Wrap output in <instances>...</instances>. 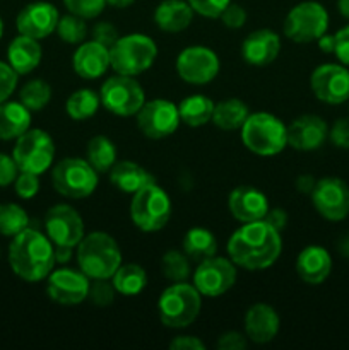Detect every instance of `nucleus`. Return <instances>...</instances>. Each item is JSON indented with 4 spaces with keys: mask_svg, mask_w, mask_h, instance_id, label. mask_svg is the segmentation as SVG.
<instances>
[{
    "mask_svg": "<svg viewBox=\"0 0 349 350\" xmlns=\"http://www.w3.org/2000/svg\"><path fill=\"white\" fill-rule=\"evenodd\" d=\"M51 85L48 84L43 79H31L26 84L21 88L19 91V101L33 111H41L48 106V103L51 101Z\"/></svg>",
    "mask_w": 349,
    "mask_h": 350,
    "instance_id": "obj_36",
    "label": "nucleus"
},
{
    "mask_svg": "<svg viewBox=\"0 0 349 350\" xmlns=\"http://www.w3.org/2000/svg\"><path fill=\"white\" fill-rule=\"evenodd\" d=\"M171 211L170 195L156 185V181L135 191L130 200V219L139 231L147 234L166 228Z\"/></svg>",
    "mask_w": 349,
    "mask_h": 350,
    "instance_id": "obj_7",
    "label": "nucleus"
},
{
    "mask_svg": "<svg viewBox=\"0 0 349 350\" xmlns=\"http://www.w3.org/2000/svg\"><path fill=\"white\" fill-rule=\"evenodd\" d=\"M195 14L207 19H219L222 10L231 3V0H187Z\"/></svg>",
    "mask_w": 349,
    "mask_h": 350,
    "instance_id": "obj_43",
    "label": "nucleus"
},
{
    "mask_svg": "<svg viewBox=\"0 0 349 350\" xmlns=\"http://www.w3.org/2000/svg\"><path fill=\"white\" fill-rule=\"evenodd\" d=\"M315 183H317V180H315L311 174H300V176L296 178V181H294L296 190L303 195H310L311 191H313Z\"/></svg>",
    "mask_w": 349,
    "mask_h": 350,
    "instance_id": "obj_53",
    "label": "nucleus"
},
{
    "mask_svg": "<svg viewBox=\"0 0 349 350\" xmlns=\"http://www.w3.org/2000/svg\"><path fill=\"white\" fill-rule=\"evenodd\" d=\"M12 157L19 171L41 176L55 161V142L50 133L41 129H29L16 139Z\"/></svg>",
    "mask_w": 349,
    "mask_h": 350,
    "instance_id": "obj_9",
    "label": "nucleus"
},
{
    "mask_svg": "<svg viewBox=\"0 0 349 350\" xmlns=\"http://www.w3.org/2000/svg\"><path fill=\"white\" fill-rule=\"evenodd\" d=\"M118 38V31H116V27L113 26L112 23H108V21H101V23L94 24V27H92V40L105 44V46L108 48H112L113 43H115Z\"/></svg>",
    "mask_w": 349,
    "mask_h": 350,
    "instance_id": "obj_47",
    "label": "nucleus"
},
{
    "mask_svg": "<svg viewBox=\"0 0 349 350\" xmlns=\"http://www.w3.org/2000/svg\"><path fill=\"white\" fill-rule=\"evenodd\" d=\"M335 44H334V55L342 65L349 67V24L334 33Z\"/></svg>",
    "mask_w": 349,
    "mask_h": 350,
    "instance_id": "obj_50",
    "label": "nucleus"
},
{
    "mask_svg": "<svg viewBox=\"0 0 349 350\" xmlns=\"http://www.w3.org/2000/svg\"><path fill=\"white\" fill-rule=\"evenodd\" d=\"M250 109L245 101L238 98H228L222 101L216 103L214 113H212L211 122L218 126L219 130L224 132H235L240 130L248 118Z\"/></svg>",
    "mask_w": 349,
    "mask_h": 350,
    "instance_id": "obj_30",
    "label": "nucleus"
},
{
    "mask_svg": "<svg viewBox=\"0 0 349 350\" xmlns=\"http://www.w3.org/2000/svg\"><path fill=\"white\" fill-rule=\"evenodd\" d=\"M135 120L140 133L151 140H161L173 135L181 123L178 105L163 98L144 103L142 108L137 111Z\"/></svg>",
    "mask_w": 349,
    "mask_h": 350,
    "instance_id": "obj_13",
    "label": "nucleus"
},
{
    "mask_svg": "<svg viewBox=\"0 0 349 350\" xmlns=\"http://www.w3.org/2000/svg\"><path fill=\"white\" fill-rule=\"evenodd\" d=\"M281 53V36L272 29L252 31L242 43V57L252 67H267Z\"/></svg>",
    "mask_w": 349,
    "mask_h": 350,
    "instance_id": "obj_24",
    "label": "nucleus"
},
{
    "mask_svg": "<svg viewBox=\"0 0 349 350\" xmlns=\"http://www.w3.org/2000/svg\"><path fill=\"white\" fill-rule=\"evenodd\" d=\"M194 16L187 0H163L154 10V24L164 33H181L190 26Z\"/></svg>",
    "mask_w": 349,
    "mask_h": 350,
    "instance_id": "obj_27",
    "label": "nucleus"
},
{
    "mask_svg": "<svg viewBox=\"0 0 349 350\" xmlns=\"http://www.w3.org/2000/svg\"><path fill=\"white\" fill-rule=\"evenodd\" d=\"M99 98H101V106H105L112 115L129 118L135 116L137 111L142 108L146 103V92L135 77L116 74L103 82Z\"/></svg>",
    "mask_w": 349,
    "mask_h": 350,
    "instance_id": "obj_11",
    "label": "nucleus"
},
{
    "mask_svg": "<svg viewBox=\"0 0 349 350\" xmlns=\"http://www.w3.org/2000/svg\"><path fill=\"white\" fill-rule=\"evenodd\" d=\"M116 289L112 279H91L88 291V299L91 304L98 308H106L115 301Z\"/></svg>",
    "mask_w": 349,
    "mask_h": 350,
    "instance_id": "obj_40",
    "label": "nucleus"
},
{
    "mask_svg": "<svg viewBox=\"0 0 349 350\" xmlns=\"http://www.w3.org/2000/svg\"><path fill=\"white\" fill-rule=\"evenodd\" d=\"M177 74L190 85H205L214 81L221 68V62L214 50L204 44L183 48L177 57Z\"/></svg>",
    "mask_w": 349,
    "mask_h": 350,
    "instance_id": "obj_14",
    "label": "nucleus"
},
{
    "mask_svg": "<svg viewBox=\"0 0 349 350\" xmlns=\"http://www.w3.org/2000/svg\"><path fill=\"white\" fill-rule=\"evenodd\" d=\"M86 159L88 163L101 173H109L115 163L118 161V152L112 140L106 135H94L89 139L88 146H86Z\"/></svg>",
    "mask_w": 349,
    "mask_h": 350,
    "instance_id": "obj_34",
    "label": "nucleus"
},
{
    "mask_svg": "<svg viewBox=\"0 0 349 350\" xmlns=\"http://www.w3.org/2000/svg\"><path fill=\"white\" fill-rule=\"evenodd\" d=\"M7 258L12 272L24 282H41L55 267V246L47 234L27 228L14 236Z\"/></svg>",
    "mask_w": 349,
    "mask_h": 350,
    "instance_id": "obj_2",
    "label": "nucleus"
},
{
    "mask_svg": "<svg viewBox=\"0 0 349 350\" xmlns=\"http://www.w3.org/2000/svg\"><path fill=\"white\" fill-rule=\"evenodd\" d=\"M99 106H101V98L98 92L89 88H82L68 96L65 111L74 122H86L98 113Z\"/></svg>",
    "mask_w": 349,
    "mask_h": 350,
    "instance_id": "obj_35",
    "label": "nucleus"
},
{
    "mask_svg": "<svg viewBox=\"0 0 349 350\" xmlns=\"http://www.w3.org/2000/svg\"><path fill=\"white\" fill-rule=\"evenodd\" d=\"M89 279L81 270L57 269L47 277V294L53 303L62 306H75L88 299Z\"/></svg>",
    "mask_w": 349,
    "mask_h": 350,
    "instance_id": "obj_18",
    "label": "nucleus"
},
{
    "mask_svg": "<svg viewBox=\"0 0 349 350\" xmlns=\"http://www.w3.org/2000/svg\"><path fill=\"white\" fill-rule=\"evenodd\" d=\"M214 105L216 103L204 94L187 96L178 105V113H180L181 123H185L187 126H192V129L207 125L212 120Z\"/></svg>",
    "mask_w": 349,
    "mask_h": 350,
    "instance_id": "obj_32",
    "label": "nucleus"
},
{
    "mask_svg": "<svg viewBox=\"0 0 349 350\" xmlns=\"http://www.w3.org/2000/svg\"><path fill=\"white\" fill-rule=\"evenodd\" d=\"M55 33L58 34L60 41H64V43L81 44L84 43L86 38H88L89 27L88 24H86V19L68 12L67 16H62L60 19H58Z\"/></svg>",
    "mask_w": 349,
    "mask_h": 350,
    "instance_id": "obj_39",
    "label": "nucleus"
},
{
    "mask_svg": "<svg viewBox=\"0 0 349 350\" xmlns=\"http://www.w3.org/2000/svg\"><path fill=\"white\" fill-rule=\"evenodd\" d=\"M263 221L267 222L269 226H272L276 231L283 232L284 229L287 228V222H289V217H287V212L284 211V208H279V207H274V208H269L266 214V217H263Z\"/></svg>",
    "mask_w": 349,
    "mask_h": 350,
    "instance_id": "obj_52",
    "label": "nucleus"
},
{
    "mask_svg": "<svg viewBox=\"0 0 349 350\" xmlns=\"http://www.w3.org/2000/svg\"><path fill=\"white\" fill-rule=\"evenodd\" d=\"M55 246V263H64L70 262L72 255H74V248L72 246H62V245H53Z\"/></svg>",
    "mask_w": 349,
    "mask_h": 350,
    "instance_id": "obj_54",
    "label": "nucleus"
},
{
    "mask_svg": "<svg viewBox=\"0 0 349 350\" xmlns=\"http://www.w3.org/2000/svg\"><path fill=\"white\" fill-rule=\"evenodd\" d=\"M171 350H205V344L194 335H178L170 342Z\"/></svg>",
    "mask_w": 349,
    "mask_h": 350,
    "instance_id": "obj_51",
    "label": "nucleus"
},
{
    "mask_svg": "<svg viewBox=\"0 0 349 350\" xmlns=\"http://www.w3.org/2000/svg\"><path fill=\"white\" fill-rule=\"evenodd\" d=\"M181 250H183L188 258L198 263L202 260L209 258V256L218 255V238L207 228L195 226V228L188 229L185 232Z\"/></svg>",
    "mask_w": 349,
    "mask_h": 350,
    "instance_id": "obj_31",
    "label": "nucleus"
},
{
    "mask_svg": "<svg viewBox=\"0 0 349 350\" xmlns=\"http://www.w3.org/2000/svg\"><path fill=\"white\" fill-rule=\"evenodd\" d=\"M328 29V12L322 3L307 0L300 2L287 12L283 33L294 43L307 44L317 41Z\"/></svg>",
    "mask_w": 349,
    "mask_h": 350,
    "instance_id": "obj_10",
    "label": "nucleus"
},
{
    "mask_svg": "<svg viewBox=\"0 0 349 350\" xmlns=\"http://www.w3.org/2000/svg\"><path fill=\"white\" fill-rule=\"evenodd\" d=\"M240 137L250 152L260 157H272L287 147V125L272 113H250L240 129Z\"/></svg>",
    "mask_w": 349,
    "mask_h": 350,
    "instance_id": "obj_4",
    "label": "nucleus"
},
{
    "mask_svg": "<svg viewBox=\"0 0 349 350\" xmlns=\"http://www.w3.org/2000/svg\"><path fill=\"white\" fill-rule=\"evenodd\" d=\"M14 190H16L17 197L23 198V200H29V198L36 197L38 191H40V176L19 171L16 181H14Z\"/></svg>",
    "mask_w": 349,
    "mask_h": 350,
    "instance_id": "obj_42",
    "label": "nucleus"
},
{
    "mask_svg": "<svg viewBox=\"0 0 349 350\" xmlns=\"http://www.w3.org/2000/svg\"><path fill=\"white\" fill-rule=\"evenodd\" d=\"M112 282L115 286L116 294L125 297L139 296L147 286V273L139 263H122L113 273Z\"/></svg>",
    "mask_w": 349,
    "mask_h": 350,
    "instance_id": "obj_33",
    "label": "nucleus"
},
{
    "mask_svg": "<svg viewBox=\"0 0 349 350\" xmlns=\"http://www.w3.org/2000/svg\"><path fill=\"white\" fill-rule=\"evenodd\" d=\"M315 211L325 221L341 222L349 215V185L335 176L322 178L310 193Z\"/></svg>",
    "mask_w": 349,
    "mask_h": 350,
    "instance_id": "obj_15",
    "label": "nucleus"
},
{
    "mask_svg": "<svg viewBox=\"0 0 349 350\" xmlns=\"http://www.w3.org/2000/svg\"><path fill=\"white\" fill-rule=\"evenodd\" d=\"M243 327H245V335L250 342L259 345L269 344L279 334V314L270 304L255 303L246 310Z\"/></svg>",
    "mask_w": 349,
    "mask_h": 350,
    "instance_id": "obj_22",
    "label": "nucleus"
},
{
    "mask_svg": "<svg viewBox=\"0 0 349 350\" xmlns=\"http://www.w3.org/2000/svg\"><path fill=\"white\" fill-rule=\"evenodd\" d=\"M317 43H318V46H320V50L324 51V53H334V44H335L334 34L325 33L324 36L318 38Z\"/></svg>",
    "mask_w": 349,
    "mask_h": 350,
    "instance_id": "obj_55",
    "label": "nucleus"
},
{
    "mask_svg": "<svg viewBox=\"0 0 349 350\" xmlns=\"http://www.w3.org/2000/svg\"><path fill=\"white\" fill-rule=\"evenodd\" d=\"M29 228V215L19 204H0V234L14 238Z\"/></svg>",
    "mask_w": 349,
    "mask_h": 350,
    "instance_id": "obj_38",
    "label": "nucleus"
},
{
    "mask_svg": "<svg viewBox=\"0 0 349 350\" xmlns=\"http://www.w3.org/2000/svg\"><path fill=\"white\" fill-rule=\"evenodd\" d=\"M31 129V111L21 101L0 103V140H16Z\"/></svg>",
    "mask_w": 349,
    "mask_h": 350,
    "instance_id": "obj_29",
    "label": "nucleus"
},
{
    "mask_svg": "<svg viewBox=\"0 0 349 350\" xmlns=\"http://www.w3.org/2000/svg\"><path fill=\"white\" fill-rule=\"evenodd\" d=\"M226 252L238 269L259 272L277 262L283 252V239L281 232L266 221L246 222L228 239Z\"/></svg>",
    "mask_w": 349,
    "mask_h": 350,
    "instance_id": "obj_1",
    "label": "nucleus"
},
{
    "mask_svg": "<svg viewBox=\"0 0 349 350\" xmlns=\"http://www.w3.org/2000/svg\"><path fill=\"white\" fill-rule=\"evenodd\" d=\"M44 231L53 245L75 246L86 236L84 221L72 205L57 204L44 214Z\"/></svg>",
    "mask_w": 349,
    "mask_h": 350,
    "instance_id": "obj_16",
    "label": "nucleus"
},
{
    "mask_svg": "<svg viewBox=\"0 0 349 350\" xmlns=\"http://www.w3.org/2000/svg\"><path fill=\"white\" fill-rule=\"evenodd\" d=\"M328 139V125L318 115H301L287 125V146L301 152L320 149Z\"/></svg>",
    "mask_w": 349,
    "mask_h": 350,
    "instance_id": "obj_20",
    "label": "nucleus"
},
{
    "mask_svg": "<svg viewBox=\"0 0 349 350\" xmlns=\"http://www.w3.org/2000/svg\"><path fill=\"white\" fill-rule=\"evenodd\" d=\"M229 214L242 224L263 221L270 208L266 193L252 185H240L233 188L228 195Z\"/></svg>",
    "mask_w": 349,
    "mask_h": 350,
    "instance_id": "obj_21",
    "label": "nucleus"
},
{
    "mask_svg": "<svg viewBox=\"0 0 349 350\" xmlns=\"http://www.w3.org/2000/svg\"><path fill=\"white\" fill-rule=\"evenodd\" d=\"M337 10L344 19L349 21V0H337Z\"/></svg>",
    "mask_w": 349,
    "mask_h": 350,
    "instance_id": "obj_57",
    "label": "nucleus"
},
{
    "mask_svg": "<svg viewBox=\"0 0 349 350\" xmlns=\"http://www.w3.org/2000/svg\"><path fill=\"white\" fill-rule=\"evenodd\" d=\"M298 277L308 286H320L332 272V256L324 246L310 245L300 252L294 263Z\"/></svg>",
    "mask_w": 349,
    "mask_h": 350,
    "instance_id": "obj_25",
    "label": "nucleus"
},
{
    "mask_svg": "<svg viewBox=\"0 0 349 350\" xmlns=\"http://www.w3.org/2000/svg\"><path fill=\"white\" fill-rule=\"evenodd\" d=\"M65 9L82 19H96L106 7V0H64Z\"/></svg>",
    "mask_w": 349,
    "mask_h": 350,
    "instance_id": "obj_41",
    "label": "nucleus"
},
{
    "mask_svg": "<svg viewBox=\"0 0 349 350\" xmlns=\"http://www.w3.org/2000/svg\"><path fill=\"white\" fill-rule=\"evenodd\" d=\"M157 58V44L153 38L142 33H130L120 36L109 48V62L115 74L137 75L144 74L154 65Z\"/></svg>",
    "mask_w": 349,
    "mask_h": 350,
    "instance_id": "obj_6",
    "label": "nucleus"
},
{
    "mask_svg": "<svg viewBox=\"0 0 349 350\" xmlns=\"http://www.w3.org/2000/svg\"><path fill=\"white\" fill-rule=\"evenodd\" d=\"M202 310V294L194 284L173 282L161 293L157 299V313L164 327L181 330L197 320Z\"/></svg>",
    "mask_w": 349,
    "mask_h": 350,
    "instance_id": "obj_5",
    "label": "nucleus"
},
{
    "mask_svg": "<svg viewBox=\"0 0 349 350\" xmlns=\"http://www.w3.org/2000/svg\"><path fill=\"white\" fill-rule=\"evenodd\" d=\"M248 345V338H246L245 334L236 330L224 332L221 337L218 338V344L216 347L219 350H243Z\"/></svg>",
    "mask_w": 349,
    "mask_h": 350,
    "instance_id": "obj_48",
    "label": "nucleus"
},
{
    "mask_svg": "<svg viewBox=\"0 0 349 350\" xmlns=\"http://www.w3.org/2000/svg\"><path fill=\"white\" fill-rule=\"evenodd\" d=\"M190 262L183 250H170L161 258V272L170 282H187L192 275Z\"/></svg>",
    "mask_w": 349,
    "mask_h": 350,
    "instance_id": "obj_37",
    "label": "nucleus"
},
{
    "mask_svg": "<svg viewBox=\"0 0 349 350\" xmlns=\"http://www.w3.org/2000/svg\"><path fill=\"white\" fill-rule=\"evenodd\" d=\"M310 88L318 101L342 105L349 101V68L342 64L318 65L310 75Z\"/></svg>",
    "mask_w": 349,
    "mask_h": 350,
    "instance_id": "obj_17",
    "label": "nucleus"
},
{
    "mask_svg": "<svg viewBox=\"0 0 349 350\" xmlns=\"http://www.w3.org/2000/svg\"><path fill=\"white\" fill-rule=\"evenodd\" d=\"M17 174H19V167H17L14 157L0 152V188L12 185Z\"/></svg>",
    "mask_w": 349,
    "mask_h": 350,
    "instance_id": "obj_49",
    "label": "nucleus"
},
{
    "mask_svg": "<svg viewBox=\"0 0 349 350\" xmlns=\"http://www.w3.org/2000/svg\"><path fill=\"white\" fill-rule=\"evenodd\" d=\"M238 279V267L229 256H209L198 262L197 269L192 272V282L202 297H219L228 293Z\"/></svg>",
    "mask_w": 349,
    "mask_h": 350,
    "instance_id": "obj_12",
    "label": "nucleus"
},
{
    "mask_svg": "<svg viewBox=\"0 0 349 350\" xmlns=\"http://www.w3.org/2000/svg\"><path fill=\"white\" fill-rule=\"evenodd\" d=\"M41 58H43V50L40 40L24 34L14 38L7 48V64L19 75H27L36 70L41 64Z\"/></svg>",
    "mask_w": 349,
    "mask_h": 350,
    "instance_id": "obj_26",
    "label": "nucleus"
},
{
    "mask_svg": "<svg viewBox=\"0 0 349 350\" xmlns=\"http://www.w3.org/2000/svg\"><path fill=\"white\" fill-rule=\"evenodd\" d=\"M246 17L248 16H246L245 7H242L240 3L231 2L224 10H222L219 19H221L222 24H224L226 27H229V29H240V27L245 26Z\"/></svg>",
    "mask_w": 349,
    "mask_h": 350,
    "instance_id": "obj_45",
    "label": "nucleus"
},
{
    "mask_svg": "<svg viewBox=\"0 0 349 350\" xmlns=\"http://www.w3.org/2000/svg\"><path fill=\"white\" fill-rule=\"evenodd\" d=\"M2 36H3V21L2 17H0V40H2Z\"/></svg>",
    "mask_w": 349,
    "mask_h": 350,
    "instance_id": "obj_58",
    "label": "nucleus"
},
{
    "mask_svg": "<svg viewBox=\"0 0 349 350\" xmlns=\"http://www.w3.org/2000/svg\"><path fill=\"white\" fill-rule=\"evenodd\" d=\"M99 173L81 157H65L51 166V185L65 198L81 200L92 195L98 188Z\"/></svg>",
    "mask_w": 349,
    "mask_h": 350,
    "instance_id": "obj_8",
    "label": "nucleus"
},
{
    "mask_svg": "<svg viewBox=\"0 0 349 350\" xmlns=\"http://www.w3.org/2000/svg\"><path fill=\"white\" fill-rule=\"evenodd\" d=\"M58 14L57 7L50 2H31L19 10L16 17L17 33L34 40H44L57 29Z\"/></svg>",
    "mask_w": 349,
    "mask_h": 350,
    "instance_id": "obj_19",
    "label": "nucleus"
},
{
    "mask_svg": "<svg viewBox=\"0 0 349 350\" xmlns=\"http://www.w3.org/2000/svg\"><path fill=\"white\" fill-rule=\"evenodd\" d=\"M328 139L337 149H349V116L335 120L328 129Z\"/></svg>",
    "mask_w": 349,
    "mask_h": 350,
    "instance_id": "obj_46",
    "label": "nucleus"
},
{
    "mask_svg": "<svg viewBox=\"0 0 349 350\" xmlns=\"http://www.w3.org/2000/svg\"><path fill=\"white\" fill-rule=\"evenodd\" d=\"M135 0H106V5L113 7V9H127L130 7Z\"/></svg>",
    "mask_w": 349,
    "mask_h": 350,
    "instance_id": "obj_56",
    "label": "nucleus"
},
{
    "mask_svg": "<svg viewBox=\"0 0 349 350\" xmlns=\"http://www.w3.org/2000/svg\"><path fill=\"white\" fill-rule=\"evenodd\" d=\"M72 68L84 81H96L112 68L109 48L98 41H84L72 55Z\"/></svg>",
    "mask_w": 349,
    "mask_h": 350,
    "instance_id": "obj_23",
    "label": "nucleus"
},
{
    "mask_svg": "<svg viewBox=\"0 0 349 350\" xmlns=\"http://www.w3.org/2000/svg\"><path fill=\"white\" fill-rule=\"evenodd\" d=\"M75 260L79 270L89 279H112L122 265V250L108 232L94 231L75 246Z\"/></svg>",
    "mask_w": 349,
    "mask_h": 350,
    "instance_id": "obj_3",
    "label": "nucleus"
},
{
    "mask_svg": "<svg viewBox=\"0 0 349 350\" xmlns=\"http://www.w3.org/2000/svg\"><path fill=\"white\" fill-rule=\"evenodd\" d=\"M19 74L7 62L0 60V103L10 99L17 88Z\"/></svg>",
    "mask_w": 349,
    "mask_h": 350,
    "instance_id": "obj_44",
    "label": "nucleus"
},
{
    "mask_svg": "<svg viewBox=\"0 0 349 350\" xmlns=\"http://www.w3.org/2000/svg\"><path fill=\"white\" fill-rule=\"evenodd\" d=\"M109 183L116 190L123 193L133 195L140 188L147 187L149 183H154V176L142 167L140 164L132 163V161H116L115 166L109 170Z\"/></svg>",
    "mask_w": 349,
    "mask_h": 350,
    "instance_id": "obj_28",
    "label": "nucleus"
}]
</instances>
